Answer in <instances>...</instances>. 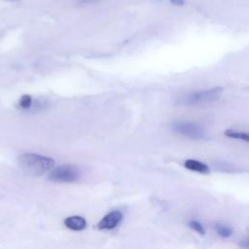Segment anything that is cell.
I'll use <instances>...</instances> for the list:
<instances>
[{
  "label": "cell",
  "mask_w": 249,
  "mask_h": 249,
  "mask_svg": "<svg viewBox=\"0 0 249 249\" xmlns=\"http://www.w3.org/2000/svg\"><path fill=\"white\" fill-rule=\"evenodd\" d=\"M18 164L25 172L38 176L52 170L54 166V160L43 155L25 153L18 157Z\"/></svg>",
  "instance_id": "obj_1"
},
{
  "label": "cell",
  "mask_w": 249,
  "mask_h": 249,
  "mask_svg": "<svg viewBox=\"0 0 249 249\" xmlns=\"http://www.w3.org/2000/svg\"><path fill=\"white\" fill-rule=\"evenodd\" d=\"M223 93L222 88H212L204 90L192 91L182 95L179 98V103L187 106H196L203 105L207 103H212L218 100Z\"/></svg>",
  "instance_id": "obj_2"
},
{
  "label": "cell",
  "mask_w": 249,
  "mask_h": 249,
  "mask_svg": "<svg viewBox=\"0 0 249 249\" xmlns=\"http://www.w3.org/2000/svg\"><path fill=\"white\" fill-rule=\"evenodd\" d=\"M225 134L228 137H231V138L243 140L245 142L249 141V135L247 133H245V132H240V131H235V130H232V129H229V130L225 131Z\"/></svg>",
  "instance_id": "obj_9"
},
{
  "label": "cell",
  "mask_w": 249,
  "mask_h": 249,
  "mask_svg": "<svg viewBox=\"0 0 249 249\" xmlns=\"http://www.w3.org/2000/svg\"><path fill=\"white\" fill-rule=\"evenodd\" d=\"M214 231L218 235L224 238H228L232 234V230L230 227L221 223H216L214 225Z\"/></svg>",
  "instance_id": "obj_8"
},
{
  "label": "cell",
  "mask_w": 249,
  "mask_h": 249,
  "mask_svg": "<svg viewBox=\"0 0 249 249\" xmlns=\"http://www.w3.org/2000/svg\"><path fill=\"white\" fill-rule=\"evenodd\" d=\"M184 164H185V167L188 168L189 170L196 171L201 174H208L210 172L208 165L196 160H187Z\"/></svg>",
  "instance_id": "obj_7"
},
{
  "label": "cell",
  "mask_w": 249,
  "mask_h": 249,
  "mask_svg": "<svg viewBox=\"0 0 249 249\" xmlns=\"http://www.w3.org/2000/svg\"><path fill=\"white\" fill-rule=\"evenodd\" d=\"M189 227L192 230H194L195 231H196L197 233H199V234H205V229H204V227L198 221L191 220L189 222Z\"/></svg>",
  "instance_id": "obj_10"
},
{
  "label": "cell",
  "mask_w": 249,
  "mask_h": 249,
  "mask_svg": "<svg viewBox=\"0 0 249 249\" xmlns=\"http://www.w3.org/2000/svg\"><path fill=\"white\" fill-rule=\"evenodd\" d=\"M31 103H32V99H31V96L29 95H23L20 97V100H19V106L21 108H29L31 106Z\"/></svg>",
  "instance_id": "obj_11"
},
{
  "label": "cell",
  "mask_w": 249,
  "mask_h": 249,
  "mask_svg": "<svg viewBox=\"0 0 249 249\" xmlns=\"http://www.w3.org/2000/svg\"><path fill=\"white\" fill-rule=\"evenodd\" d=\"M239 245H240L242 248H244V249H248V246H249V241H248V239L245 238V239H243V240H240Z\"/></svg>",
  "instance_id": "obj_12"
},
{
  "label": "cell",
  "mask_w": 249,
  "mask_h": 249,
  "mask_svg": "<svg viewBox=\"0 0 249 249\" xmlns=\"http://www.w3.org/2000/svg\"><path fill=\"white\" fill-rule=\"evenodd\" d=\"M170 2L173 5H183L184 4V0H170Z\"/></svg>",
  "instance_id": "obj_13"
},
{
  "label": "cell",
  "mask_w": 249,
  "mask_h": 249,
  "mask_svg": "<svg viewBox=\"0 0 249 249\" xmlns=\"http://www.w3.org/2000/svg\"><path fill=\"white\" fill-rule=\"evenodd\" d=\"M123 220V213L119 210H114L107 213L97 224L99 230H113Z\"/></svg>",
  "instance_id": "obj_5"
},
{
  "label": "cell",
  "mask_w": 249,
  "mask_h": 249,
  "mask_svg": "<svg viewBox=\"0 0 249 249\" xmlns=\"http://www.w3.org/2000/svg\"><path fill=\"white\" fill-rule=\"evenodd\" d=\"M172 129L176 133L194 140L202 139L205 136L204 128L193 122H176L172 124Z\"/></svg>",
  "instance_id": "obj_4"
},
{
  "label": "cell",
  "mask_w": 249,
  "mask_h": 249,
  "mask_svg": "<svg viewBox=\"0 0 249 249\" xmlns=\"http://www.w3.org/2000/svg\"><path fill=\"white\" fill-rule=\"evenodd\" d=\"M63 223L67 229H69L71 231H80L87 228L86 219L83 218L82 216H78V215L69 216V217L65 218Z\"/></svg>",
  "instance_id": "obj_6"
},
{
  "label": "cell",
  "mask_w": 249,
  "mask_h": 249,
  "mask_svg": "<svg viewBox=\"0 0 249 249\" xmlns=\"http://www.w3.org/2000/svg\"><path fill=\"white\" fill-rule=\"evenodd\" d=\"M81 177L80 169L73 164H62L52 169L49 179L54 183H73Z\"/></svg>",
  "instance_id": "obj_3"
}]
</instances>
